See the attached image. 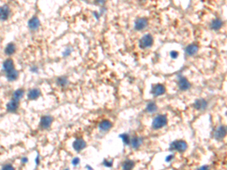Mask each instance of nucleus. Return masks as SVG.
<instances>
[{
	"mask_svg": "<svg viewBox=\"0 0 227 170\" xmlns=\"http://www.w3.org/2000/svg\"><path fill=\"white\" fill-rule=\"evenodd\" d=\"M148 25V21L147 19L142 17V18L137 19L136 21H135V29L137 30H142L144 28H145Z\"/></svg>",
	"mask_w": 227,
	"mask_h": 170,
	"instance_id": "nucleus-8",
	"label": "nucleus"
},
{
	"mask_svg": "<svg viewBox=\"0 0 227 170\" xmlns=\"http://www.w3.org/2000/svg\"><path fill=\"white\" fill-rule=\"evenodd\" d=\"M21 163H27L28 162V157H26V156H24V157H22V159H21Z\"/></svg>",
	"mask_w": 227,
	"mask_h": 170,
	"instance_id": "nucleus-31",
	"label": "nucleus"
},
{
	"mask_svg": "<svg viewBox=\"0 0 227 170\" xmlns=\"http://www.w3.org/2000/svg\"><path fill=\"white\" fill-rule=\"evenodd\" d=\"M86 143L82 138H80V139H77L74 141V142L73 143V149L77 151H81L83 149L86 148Z\"/></svg>",
	"mask_w": 227,
	"mask_h": 170,
	"instance_id": "nucleus-9",
	"label": "nucleus"
},
{
	"mask_svg": "<svg viewBox=\"0 0 227 170\" xmlns=\"http://www.w3.org/2000/svg\"><path fill=\"white\" fill-rule=\"evenodd\" d=\"M31 71H32L33 73H36L38 71V68L36 67H33L31 68Z\"/></svg>",
	"mask_w": 227,
	"mask_h": 170,
	"instance_id": "nucleus-34",
	"label": "nucleus"
},
{
	"mask_svg": "<svg viewBox=\"0 0 227 170\" xmlns=\"http://www.w3.org/2000/svg\"><path fill=\"white\" fill-rule=\"evenodd\" d=\"M198 45H195V44H192V45H189L186 49V53L188 54L189 55H194L198 52Z\"/></svg>",
	"mask_w": 227,
	"mask_h": 170,
	"instance_id": "nucleus-18",
	"label": "nucleus"
},
{
	"mask_svg": "<svg viewBox=\"0 0 227 170\" xmlns=\"http://www.w3.org/2000/svg\"><path fill=\"white\" fill-rule=\"evenodd\" d=\"M178 55H179V53H178V52H176V51H173V52H170V56L172 58H176Z\"/></svg>",
	"mask_w": 227,
	"mask_h": 170,
	"instance_id": "nucleus-28",
	"label": "nucleus"
},
{
	"mask_svg": "<svg viewBox=\"0 0 227 170\" xmlns=\"http://www.w3.org/2000/svg\"><path fill=\"white\" fill-rule=\"evenodd\" d=\"M168 123V118L167 116L164 114H160L157 116L153 120L152 122V127L154 129H159L164 127Z\"/></svg>",
	"mask_w": 227,
	"mask_h": 170,
	"instance_id": "nucleus-1",
	"label": "nucleus"
},
{
	"mask_svg": "<svg viewBox=\"0 0 227 170\" xmlns=\"http://www.w3.org/2000/svg\"><path fill=\"white\" fill-rule=\"evenodd\" d=\"M18 77V72L15 69L6 72V78L9 81H15Z\"/></svg>",
	"mask_w": 227,
	"mask_h": 170,
	"instance_id": "nucleus-17",
	"label": "nucleus"
},
{
	"mask_svg": "<svg viewBox=\"0 0 227 170\" xmlns=\"http://www.w3.org/2000/svg\"><path fill=\"white\" fill-rule=\"evenodd\" d=\"M103 164H104L105 166L107 167H111L112 166V162L111 161H108V160H104V163H103Z\"/></svg>",
	"mask_w": 227,
	"mask_h": 170,
	"instance_id": "nucleus-29",
	"label": "nucleus"
},
{
	"mask_svg": "<svg viewBox=\"0 0 227 170\" xmlns=\"http://www.w3.org/2000/svg\"><path fill=\"white\" fill-rule=\"evenodd\" d=\"M134 166H135L134 162L132 161V160H126L123 163V169H131L134 167Z\"/></svg>",
	"mask_w": 227,
	"mask_h": 170,
	"instance_id": "nucleus-24",
	"label": "nucleus"
},
{
	"mask_svg": "<svg viewBox=\"0 0 227 170\" xmlns=\"http://www.w3.org/2000/svg\"><path fill=\"white\" fill-rule=\"evenodd\" d=\"M146 110L149 113H154L157 110V105L154 102H151L147 104Z\"/></svg>",
	"mask_w": 227,
	"mask_h": 170,
	"instance_id": "nucleus-23",
	"label": "nucleus"
},
{
	"mask_svg": "<svg viewBox=\"0 0 227 170\" xmlns=\"http://www.w3.org/2000/svg\"><path fill=\"white\" fill-rule=\"evenodd\" d=\"M130 143H131L132 144V147H133V148L136 149V148H138L141 145V144H142V139L138 137H135L133 138V139L131 140Z\"/></svg>",
	"mask_w": 227,
	"mask_h": 170,
	"instance_id": "nucleus-21",
	"label": "nucleus"
},
{
	"mask_svg": "<svg viewBox=\"0 0 227 170\" xmlns=\"http://www.w3.org/2000/svg\"><path fill=\"white\" fill-rule=\"evenodd\" d=\"M80 162H81V160L78 158V157H75V158H73V160H72V164H73V166H77L80 163Z\"/></svg>",
	"mask_w": 227,
	"mask_h": 170,
	"instance_id": "nucleus-27",
	"label": "nucleus"
},
{
	"mask_svg": "<svg viewBox=\"0 0 227 170\" xmlns=\"http://www.w3.org/2000/svg\"><path fill=\"white\" fill-rule=\"evenodd\" d=\"M40 95V91L37 89H33L30 90L28 94V98L30 100H36Z\"/></svg>",
	"mask_w": 227,
	"mask_h": 170,
	"instance_id": "nucleus-13",
	"label": "nucleus"
},
{
	"mask_svg": "<svg viewBox=\"0 0 227 170\" xmlns=\"http://www.w3.org/2000/svg\"><path fill=\"white\" fill-rule=\"evenodd\" d=\"M173 158V155H170V156H168V157H167V159H166V161H167V162L170 161V160H172Z\"/></svg>",
	"mask_w": 227,
	"mask_h": 170,
	"instance_id": "nucleus-33",
	"label": "nucleus"
},
{
	"mask_svg": "<svg viewBox=\"0 0 227 170\" xmlns=\"http://www.w3.org/2000/svg\"><path fill=\"white\" fill-rule=\"evenodd\" d=\"M18 107V102L15 99H12V101L7 104V110L9 112H15Z\"/></svg>",
	"mask_w": 227,
	"mask_h": 170,
	"instance_id": "nucleus-15",
	"label": "nucleus"
},
{
	"mask_svg": "<svg viewBox=\"0 0 227 170\" xmlns=\"http://www.w3.org/2000/svg\"><path fill=\"white\" fill-rule=\"evenodd\" d=\"M226 132V127L223 126V125H221V126L217 128L215 132H214V138L217 140H222L225 137Z\"/></svg>",
	"mask_w": 227,
	"mask_h": 170,
	"instance_id": "nucleus-7",
	"label": "nucleus"
},
{
	"mask_svg": "<svg viewBox=\"0 0 227 170\" xmlns=\"http://www.w3.org/2000/svg\"><path fill=\"white\" fill-rule=\"evenodd\" d=\"M223 25V22L220 19H215L213 20L211 23V25H210V27L211 29L214 30H218L221 28Z\"/></svg>",
	"mask_w": 227,
	"mask_h": 170,
	"instance_id": "nucleus-19",
	"label": "nucleus"
},
{
	"mask_svg": "<svg viewBox=\"0 0 227 170\" xmlns=\"http://www.w3.org/2000/svg\"><path fill=\"white\" fill-rule=\"evenodd\" d=\"M53 119L51 116H44L41 118V120H40V126H41L43 129H48L49 127H50L52 123Z\"/></svg>",
	"mask_w": 227,
	"mask_h": 170,
	"instance_id": "nucleus-6",
	"label": "nucleus"
},
{
	"mask_svg": "<svg viewBox=\"0 0 227 170\" xmlns=\"http://www.w3.org/2000/svg\"><path fill=\"white\" fill-rule=\"evenodd\" d=\"M23 95H24V90L23 89H17L13 94V99L16 100L17 102H19L20 100L22 98Z\"/></svg>",
	"mask_w": 227,
	"mask_h": 170,
	"instance_id": "nucleus-22",
	"label": "nucleus"
},
{
	"mask_svg": "<svg viewBox=\"0 0 227 170\" xmlns=\"http://www.w3.org/2000/svg\"><path fill=\"white\" fill-rule=\"evenodd\" d=\"M179 87L183 91H186L191 87V84L186 78L180 77L179 79Z\"/></svg>",
	"mask_w": 227,
	"mask_h": 170,
	"instance_id": "nucleus-11",
	"label": "nucleus"
},
{
	"mask_svg": "<svg viewBox=\"0 0 227 170\" xmlns=\"http://www.w3.org/2000/svg\"><path fill=\"white\" fill-rule=\"evenodd\" d=\"M166 91V89L163 85L157 84L153 86L152 89V93L154 96H160L161 94H164Z\"/></svg>",
	"mask_w": 227,
	"mask_h": 170,
	"instance_id": "nucleus-5",
	"label": "nucleus"
},
{
	"mask_svg": "<svg viewBox=\"0 0 227 170\" xmlns=\"http://www.w3.org/2000/svg\"><path fill=\"white\" fill-rule=\"evenodd\" d=\"M2 169H14V167L12 166V165H9H9L4 166L2 167Z\"/></svg>",
	"mask_w": 227,
	"mask_h": 170,
	"instance_id": "nucleus-30",
	"label": "nucleus"
},
{
	"mask_svg": "<svg viewBox=\"0 0 227 170\" xmlns=\"http://www.w3.org/2000/svg\"><path fill=\"white\" fill-rule=\"evenodd\" d=\"M40 26V21L37 17H33L28 22V27L31 30H36Z\"/></svg>",
	"mask_w": 227,
	"mask_h": 170,
	"instance_id": "nucleus-10",
	"label": "nucleus"
},
{
	"mask_svg": "<svg viewBox=\"0 0 227 170\" xmlns=\"http://www.w3.org/2000/svg\"><path fill=\"white\" fill-rule=\"evenodd\" d=\"M187 148H188V145L185 141H175L170 144V150L171 151H177L179 152H183L186 151Z\"/></svg>",
	"mask_w": 227,
	"mask_h": 170,
	"instance_id": "nucleus-2",
	"label": "nucleus"
},
{
	"mask_svg": "<svg viewBox=\"0 0 227 170\" xmlns=\"http://www.w3.org/2000/svg\"><path fill=\"white\" fill-rule=\"evenodd\" d=\"M99 127L100 130L103 131V132H106V131L109 130L112 127V123L109 120H104L100 122Z\"/></svg>",
	"mask_w": 227,
	"mask_h": 170,
	"instance_id": "nucleus-16",
	"label": "nucleus"
},
{
	"mask_svg": "<svg viewBox=\"0 0 227 170\" xmlns=\"http://www.w3.org/2000/svg\"><path fill=\"white\" fill-rule=\"evenodd\" d=\"M70 52H71V50L69 49V48H67V49L66 51H65V52H64V55H65V56H66V55H70Z\"/></svg>",
	"mask_w": 227,
	"mask_h": 170,
	"instance_id": "nucleus-32",
	"label": "nucleus"
},
{
	"mask_svg": "<svg viewBox=\"0 0 227 170\" xmlns=\"http://www.w3.org/2000/svg\"><path fill=\"white\" fill-rule=\"evenodd\" d=\"M57 83L60 86H65L68 83V80L66 77H60L57 80Z\"/></svg>",
	"mask_w": 227,
	"mask_h": 170,
	"instance_id": "nucleus-25",
	"label": "nucleus"
},
{
	"mask_svg": "<svg viewBox=\"0 0 227 170\" xmlns=\"http://www.w3.org/2000/svg\"><path fill=\"white\" fill-rule=\"evenodd\" d=\"M120 137L121 138L123 142H124L126 144H127V145H128V144L130 143V137H129V135L127 134H125V133L124 134H122L120 135Z\"/></svg>",
	"mask_w": 227,
	"mask_h": 170,
	"instance_id": "nucleus-26",
	"label": "nucleus"
},
{
	"mask_svg": "<svg viewBox=\"0 0 227 170\" xmlns=\"http://www.w3.org/2000/svg\"><path fill=\"white\" fill-rule=\"evenodd\" d=\"M16 51V46L14 43H10L7 46L5 47V52L7 55H12Z\"/></svg>",
	"mask_w": 227,
	"mask_h": 170,
	"instance_id": "nucleus-20",
	"label": "nucleus"
},
{
	"mask_svg": "<svg viewBox=\"0 0 227 170\" xmlns=\"http://www.w3.org/2000/svg\"><path fill=\"white\" fill-rule=\"evenodd\" d=\"M39 163V156H36V165H38Z\"/></svg>",
	"mask_w": 227,
	"mask_h": 170,
	"instance_id": "nucleus-36",
	"label": "nucleus"
},
{
	"mask_svg": "<svg viewBox=\"0 0 227 170\" xmlns=\"http://www.w3.org/2000/svg\"><path fill=\"white\" fill-rule=\"evenodd\" d=\"M96 1L98 4H101L102 5V4H103V3H104V2H105L106 0H96Z\"/></svg>",
	"mask_w": 227,
	"mask_h": 170,
	"instance_id": "nucleus-35",
	"label": "nucleus"
},
{
	"mask_svg": "<svg viewBox=\"0 0 227 170\" xmlns=\"http://www.w3.org/2000/svg\"><path fill=\"white\" fill-rule=\"evenodd\" d=\"M10 15V9L7 5L0 7V21H6Z\"/></svg>",
	"mask_w": 227,
	"mask_h": 170,
	"instance_id": "nucleus-4",
	"label": "nucleus"
},
{
	"mask_svg": "<svg viewBox=\"0 0 227 170\" xmlns=\"http://www.w3.org/2000/svg\"><path fill=\"white\" fill-rule=\"evenodd\" d=\"M3 70L5 72H8V71H10L14 69V61L12 59H8V60L5 61L3 63Z\"/></svg>",
	"mask_w": 227,
	"mask_h": 170,
	"instance_id": "nucleus-14",
	"label": "nucleus"
},
{
	"mask_svg": "<svg viewBox=\"0 0 227 170\" xmlns=\"http://www.w3.org/2000/svg\"><path fill=\"white\" fill-rule=\"evenodd\" d=\"M207 106V103L204 99H198L194 104V107L197 110H205Z\"/></svg>",
	"mask_w": 227,
	"mask_h": 170,
	"instance_id": "nucleus-12",
	"label": "nucleus"
},
{
	"mask_svg": "<svg viewBox=\"0 0 227 170\" xmlns=\"http://www.w3.org/2000/svg\"><path fill=\"white\" fill-rule=\"evenodd\" d=\"M153 42H154V40L152 35L147 34L141 39L139 42V46L141 48H147L152 46Z\"/></svg>",
	"mask_w": 227,
	"mask_h": 170,
	"instance_id": "nucleus-3",
	"label": "nucleus"
}]
</instances>
